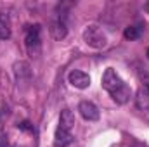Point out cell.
<instances>
[{
    "label": "cell",
    "instance_id": "1",
    "mask_svg": "<svg viewBox=\"0 0 149 147\" xmlns=\"http://www.w3.org/2000/svg\"><path fill=\"white\" fill-rule=\"evenodd\" d=\"M24 45H26V50L31 57L40 55V50H42V26L40 24H31L26 28Z\"/></svg>",
    "mask_w": 149,
    "mask_h": 147
},
{
    "label": "cell",
    "instance_id": "2",
    "mask_svg": "<svg viewBox=\"0 0 149 147\" xmlns=\"http://www.w3.org/2000/svg\"><path fill=\"white\" fill-rule=\"evenodd\" d=\"M83 42L92 49H104L108 45V37L99 24H88L83 30Z\"/></svg>",
    "mask_w": 149,
    "mask_h": 147
},
{
    "label": "cell",
    "instance_id": "3",
    "mask_svg": "<svg viewBox=\"0 0 149 147\" xmlns=\"http://www.w3.org/2000/svg\"><path fill=\"white\" fill-rule=\"evenodd\" d=\"M123 83H125V81L120 78V74L116 73L113 68L106 69L104 74H102V87H104V90H108L109 94H113L116 88H120Z\"/></svg>",
    "mask_w": 149,
    "mask_h": 147
},
{
    "label": "cell",
    "instance_id": "4",
    "mask_svg": "<svg viewBox=\"0 0 149 147\" xmlns=\"http://www.w3.org/2000/svg\"><path fill=\"white\" fill-rule=\"evenodd\" d=\"M78 111H80L81 118L87 119V121H97V119L101 118L99 107H97L94 102H90V101H81V102L78 104Z\"/></svg>",
    "mask_w": 149,
    "mask_h": 147
},
{
    "label": "cell",
    "instance_id": "5",
    "mask_svg": "<svg viewBox=\"0 0 149 147\" xmlns=\"http://www.w3.org/2000/svg\"><path fill=\"white\" fill-rule=\"evenodd\" d=\"M49 31H50V37L54 40H64L66 35H68V24H66V21L63 17H57V19H54L50 23Z\"/></svg>",
    "mask_w": 149,
    "mask_h": 147
},
{
    "label": "cell",
    "instance_id": "6",
    "mask_svg": "<svg viewBox=\"0 0 149 147\" xmlns=\"http://www.w3.org/2000/svg\"><path fill=\"white\" fill-rule=\"evenodd\" d=\"M68 81L73 85L74 88H87L90 85V76L80 69H73L68 74Z\"/></svg>",
    "mask_w": 149,
    "mask_h": 147
},
{
    "label": "cell",
    "instance_id": "7",
    "mask_svg": "<svg viewBox=\"0 0 149 147\" xmlns=\"http://www.w3.org/2000/svg\"><path fill=\"white\" fill-rule=\"evenodd\" d=\"M113 97V101L116 102V104H127L128 101H130V97H132V90L128 88V85L127 83H123L120 88H116L113 94H109Z\"/></svg>",
    "mask_w": 149,
    "mask_h": 147
},
{
    "label": "cell",
    "instance_id": "8",
    "mask_svg": "<svg viewBox=\"0 0 149 147\" xmlns=\"http://www.w3.org/2000/svg\"><path fill=\"white\" fill-rule=\"evenodd\" d=\"M71 142H73L71 132L63 130V128H59V126H57L56 135H54V147H68Z\"/></svg>",
    "mask_w": 149,
    "mask_h": 147
},
{
    "label": "cell",
    "instance_id": "9",
    "mask_svg": "<svg viewBox=\"0 0 149 147\" xmlns=\"http://www.w3.org/2000/svg\"><path fill=\"white\" fill-rule=\"evenodd\" d=\"M74 126V114L71 109H63L61 116H59V128L71 132V128Z\"/></svg>",
    "mask_w": 149,
    "mask_h": 147
},
{
    "label": "cell",
    "instance_id": "10",
    "mask_svg": "<svg viewBox=\"0 0 149 147\" xmlns=\"http://www.w3.org/2000/svg\"><path fill=\"white\" fill-rule=\"evenodd\" d=\"M14 73H16V78L17 81H24V80H30L31 76V69H30V64L24 62V61H19L14 64Z\"/></svg>",
    "mask_w": 149,
    "mask_h": 147
},
{
    "label": "cell",
    "instance_id": "11",
    "mask_svg": "<svg viewBox=\"0 0 149 147\" xmlns=\"http://www.w3.org/2000/svg\"><path fill=\"white\" fill-rule=\"evenodd\" d=\"M135 102H137V107L139 109H149V92L141 88L135 95Z\"/></svg>",
    "mask_w": 149,
    "mask_h": 147
},
{
    "label": "cell",
    "instance_id": "12",
    "mask_svg": "<svg viewBox=\"0 0 149 147\" xmlns=\"http://www.w3.org/2000/svg\"><path fill=\"white\" fill-rule=\"evenodd\" d=\"M10 38V23L7 16L0 14V40H9Z\"/></svg>",
    "mask_w": 149,
    "mask_h": 147
},
{
    "label": "cell",
    "instance_id": "13",
    "mask_svg": "<svg viewBox=\"0 0 149 147\" xmlns=\"http://www.w3.org/2000/svg\"><path fill=\"white\" fill-rule=\"evenodd\" d=\"M141 35H142V28H141L139 24L128 26V28H125V31H123V37L127 38V40H137Z\"/></svg>",
    "mask_w": 149,
    "mask_h": 147
},
{
    "label": "cell",
    "instance_id": "14",
    "mask_svg": "<svg viewBox=\"0 0 149 147\" xmlns=\"http://www.w3.org/2000/svg\"><path fill=\"white\" fill-rule=\"evenodd\" d=\"M142 88L149 92V76H144V78H142Z\"/></svg>",
    "mask_w": 149,
    "mask_h": 147
}]
</instances>
